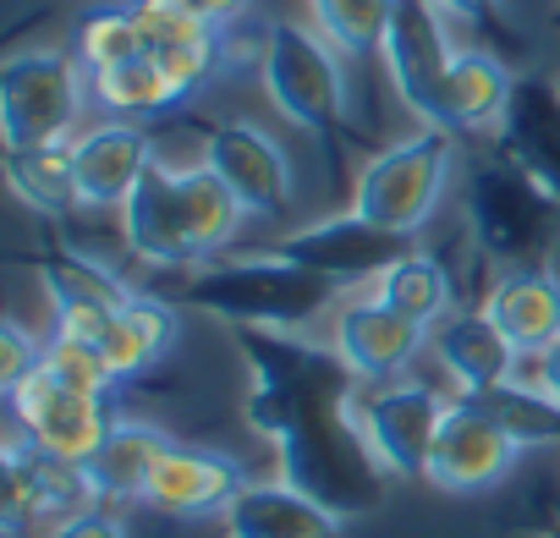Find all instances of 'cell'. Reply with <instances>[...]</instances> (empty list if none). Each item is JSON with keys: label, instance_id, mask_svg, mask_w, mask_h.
<instances>
[{"label": "cell", "instance_id": "obj_1", "mask_svg": "<svg viewBox=\"0 0 560 538\" xmlns=\"http://www.w3.org/2000/svg\"><path fill=\"white\" fill-rule=\"evenodd\" d=\"M187 297L198 308L253 325V330H298L330 308L336 281L314 276V269L280 258V253H264V258H236V264L203 269L187 286Z\"/></svg>", "mask_w": 560, "mask_h": 538}, {"label": "cell", "instance_id": "obj_2", "mask_svg": "<svg viewBox=\"0 0 560 538\" xmlns=\"http://www.w3.org/2000/svg\"><path fill=\"white\" fill-rule=\"evenodd\" d=\"M83 61L50 45L12 50L0 67V138L7 149H39V143H72L83 121Z\"/></svg>", "mask_w": 560, "mask_h": 538}, {"label": "cell", "instance_id": "obj_3", "mask_svg": "<svg viewBox=\"0 0 560 538\" xmlns=\"http://www.w3.org/2000/svg\"><path fill=\"white\" fill-rule=\"evenodd\" d=\"M258 78L275 110L303 132H336L347 116L341 50L303 23H275L258 45Z\"/></svg>", "mask_w": 560, "mask_h": 538}, {"label": "cell", "instance_id": "obj_4", "mask_svg": "<svg viewBox=\"0 0 560 538\" xmlns=\"http://www.w3.org/2000/svg\"><path fill=\"white\" fill-rule=\"evenodd\" d=\"M445 396L434 385H412V379H385L369 390H347L341 412L358 434V445L369 451V467H380L385 478H429V451L434 434L445 423Z\"/></svg>", "mask_w": 560, "mask_h": 538}, {"label": "cell", "instance_id": "obj_5", "mask_svg": "<svg viewBox=\"0 0 560 538\" xmlns=\"http://www.w3.org/2000/svg\"><path fill=\"white\" fill-rule=\"evenodd\" d=\"M445 182H451V132L423 127V132L380 149L363 165V176L352 187V209L396 236H418L434 220Z\"/></svg>", "mask_w": 560, "mask_h": 538}, {"label": "cell", "instance_id": "obj_6", "mask_svg": "<svg viewBox=\"0 0 560 538\" xmlns=\"http://www.w3.org/2000/svg\"><path fill=\"white\" fill-rule=\"evenodd\" d=\"M522 461V445L511 440V429L472 396H456L445 407V423L434 434L429 451V478L445 494H483L494 483L511 478V467Z\"/></svg>", "mask_w": 560, "mask_h": 538}, {"label": "cell", "instance_id": "obj_7", "mask_svg": "<svg viewBox=\"0 0 560 538\" xmlns=\"http://www.w3.org/2000/svg\"><path fill=\"white\" fill-rule=\"evenodd\" d=\"M440 12H445L440 0H396L385 45H380L401 105L429 127H440V94H445V78H451V61H456Z\"/></svg>", "mask_w": 560, "mask_h": 538}, {"label": "cell", "instance_id": "obj_8", "mask_svg": "<svg viewBox=\"0 0 560 538\" xmlns=\"http://www.w3.org/2000/svg\"><path fill=\"white\" fill-rule=\"evenodd\" d=\"M203 165L242 198V209L253 220H275L287 214L292 198H298V171H292V154L280 149L264 127L253 121H225L203 138Z\"/></svg>", "mask_w": 560, "mask_h": 538}, {"label": "cell", "instance_id": "obj_9", "mask_svg": "<svg viewBox=\"0 0 560 538\" xmlns=\"http://www.w3.org/2000/svg\"><path fill=\"white\" fill-rule=\"evenodd\" d=\"M12 407H18V429H23L45 456H61V461H78V467H83V461L105 445V434L116 429L110 396H83V390L50 379L45 363H39V374H34L28 385L12 390Z\"/></svg>", "mask_w": 560, "mask_h": 538}, {"label": "cell", "instance_id": "obj_10", "mask_svg": "<svg viewBox=\"0 0 560 538\" xmlns=\"http://www.w3.org/2000/svg\"><path fill=\"white\" fill-rule=\"evenodd\" d=\"M275 253L303 264V269H314V276H325V281H336V286H352V281H369V276L380 281L385 269L401 253H412V247H407V236H396V231L363 220L358 209H347L336 220H319L308 231H292Z\"/></svg>", "mask_w": 560, "mask_h": 538}, {"label": "cell", "instance_id": "obj_11", "mask_svg": "<svg viewBox=\"0 0 560 538\" xmlns=\"http://www.w3.org/2000/svg\"><path fill=\"white\" fill-rule=\"evenodd\" d=\"M429 330L407 314H396L380 297H358L336 314V363L347 369V379L358 385H385L396 379L418 352H423Z\"/></svg>", "mask_w": 560, "mask_h": 538}, {"label": "cell", "instance_id": "obj_12", "mask_svg": "<svg viewBox=\"0 0 560 538\" xmlns=\"http://www.w3.org/2000/svg\"><path fill=\"white\" fill-rule=\"evenodd\" d=\"M247 483H253V478L242 472L236 456L203 451V445H171L165 461L154 467L149 489H143V505L160 511V516H182V522L225 516L231 500H236Z\"/></svg>", "mask_w": 560, "mask_h": 538}, {"label": "cell", "instance_id": "obj_13", "mask_svg": "<svg viewBox=\"0 0 560 538\" xmlns=\"http://www.w3.org/2000/svg\"><path fill=\"white\" fill-rule=\"evenodd\" d=\"M94 505L89 472L78 461L45 456L23 429L7 445V533H23V522H67Z\"/></svg>", "mask_w": 560, "mask_h": 538}, {"label": "cell", "instance_id": "obj_14", "mask_svg": "<svg viewBox=\"0 0 560 538\" xmlns=\"http://www.w3.org/2000/svg\"><path fill=\"white\" fill-rule=\"evenodd\" d=\"M39 281H45L50 308H56V336L89 341V347L105 341L110 319H116V314L127 308V297H132L105 264H94V258H83V253H56V258H45V264H39Z\"/></svg>", "mask_w": 560, "mask_h": 538}, {"label": "cell", "instance_id": "obj_15", "mask_svg": "<svg viewBox=\"0 0 560 538\" xmlns=\"http://www.w3.org/2000/svg\"><path fill=\"white\" fill-rule=\"evenodd\" d=\"M72 165H78V198L83 209H121L138 182L154 165V143L132 121H105L72 138Z\"/></svg>", "mask_w": 560, "mask_h": 538}, {"label": "cell", "instance_id": "obj_16", "mask_svg": "<svg viewBox=\"0 0 560 538\" xmlns=\"http://www.w3.org/2000/svg\"><path fill=\"white\" fill-rule=\"evenodd\" d=\"M347 511L303 483H247L225 511V538H341Z\"/></svg>", "mask_w": 560, "mask_h": 538}, {"label": "cell", "instance_id": "obj_17", "mask_svg": "<svg viewBox=\"0 0 560 538\" xmlns=\"http://www.w3.org/2000/svg\"><path fill=\"white\" fill-rule=\"evenodd\" d=\"M483 314L522 358H544L560 341V276L544 264H511L489 286Z\"/></svg>", "mask_w": 560, "mask_h": 538}, {"label": "cell", "instance_id": "obj_18", "mask_svg": "<svg viewBox=\"0 0 560 538\" xmlns=\"http://www.w3.org/2000/svg\"><path fill=\"white\" fill-rule=\"evenodd\" d=\"M121 225H127V247L143 258V264H160V269H187V264H203L198 247H192V231H187V214H182V192H176V171L171 165H149V176L138 182V192L121 203Z\"/></svg>", "mask_w": 560, "mask_h": 538}, {"label": "cell", "instance_id": "obj_19", "mask_svg": "<svg viewBox=\"0 0 560 538\" xmlns=\"http://www.w3.org/2000/svg\"><path fill=\"white\" fill-rule=\"evenodd\" d=\"M434 352H440V369L462 385V396H489L500 385H511L522 374V352L500 336V325L478 308V314H451L445 325H434Z\"/></svg>", "mask_w": 560, "mask_h": 538}, {"label": "cell", "instance_id": "obj_20", "mask_svg": "<svg viewBox=\"0 0 560 538\" xmlns=\"http://www.w3.org/2000/svg\"><path fill=\"white\" fill-rule=\"evenodd\" d=\"M516 78L489 50H456L445 94H440V132H483L511 116Z\"/></svg>", "mask_w": 560, "mask_h": 538}, {"label": "cell", "instance_id": "obj_21", "mask_svg": "<svg viewBox=\"0 0 560 538\" xmlns=\"http://www.w3.org/2000/svg\"><path fill=\"white\" fill-rule=\"evenodd\" d=\"M555 203L522 165L516 171H494V176H478V198H472V214H478V236L500 253V258H522L533 242H538V209Z\"/></svg>", "mask_w": 560, "mask_h": 538}, {"label": "cell", "instance_id": "obj_22", "mask_svg": "<svg viewBox=\"0 0 560 538\" xmlns=\"http://www.w3.org/2000/svg\"><path fill=\"white\" fill-rule=\"evenodd\" d=\"M171 445L176 440L165 429L138 423V418H116V429L105 434V445L83 461L94 500H143V489H149V478H154V467L165 461Z\"/></svg>", "mask_w": 560, "mask_h": 538}, {"label": "cell", "instance_id": "obj_23", "mask_svg": "<svg viewBox=\"0 0 560 538\" xmlns=\"http://www.w3.org/2000/svg\"><path fill=\"white\" fill-rule=\"evenodd\" d=\"M176 330H182V319H176V308H171L165 297L132 292L127 308L110 319L100 352H105V363H110L116 379H138V374H149V369L176 347Z\"/></svg>", "mask_w": 560, "mask_h": 538}, {"label": "cell", "instance_id": "obj_24", "mask_svg": "<svg viewBox=\"0 0 560 538\" xmlns=\"http://www.w3.org/2000/svg\"><path fill=\"white\" fill-rule=\"evenodd\" d=\"M505 127H511V143H516L522 171L560 203V94L516 89Z\"/></svg>", "mask_w": 560, "mask_h": 538}, {"label": "cell", "instance_id": "obj_25", "mask_svg": "<svg viewBox=\"0 0 560 538\" xmlns=\"http://www.w3.org/2000/svg\"><path fill=\"white\" fill-rule=\"evenodd\" d=\"M176 192H182V214H187V231H192L198 258H214L220 247L236 242L247 209H242V198H236L203 160L187 165V171H176Z\"/></svg>", "mask_w": 560, "mask_h": 538}, {"label": "cell", "instance_id": "obj_26", "mask_svg": "<svg viewBox=\"0 0 560 538\" xmlns=\"http://www.w3.org/2000/svg\"><path fill=\"white\" fill-rule=\"evenodd\" d=\"M7 182H12V192H18L28 209H39V214H67V209H83V198H78L72 143L7 149Z\"/></svg>", "mask_w": 560, "mask_h": 538}, {"label": "cell", "instance_id": "obj_27", "mask_svg": "<svg viewBox=\"0 0 560 538\" xmlns=\"http://www.w3.org/2000/svg\"><path fill=\"white\" fill-rule=\"evenodd\" d=\"M374 297L380 303H390L396 314H407V319H418L423 330H434V325H445L451 319V276H445V264L440 258H429V253H401L385 276L374 281Z\"/></svg>", "mask_w": 560, "mask_h": 538}, {"label": "cell", "instance_id": "obj_28", "mask_svg": "<svg viewBox=\"0 0 560 538\" xmlns=\"http://www.w3.org/2000/svg\"><path fill=\"white\" fill-rule=\"evenodd\" d=\"M94 100L110 110V116H127V121H143V116H160V110H176L187 94L171 83V72L143 50L138 61L127 67H110L94 78Z\"/></svg>", "mask_w": 560, "mask_h": 538}, {"label": "cell", "instance_id": "obj_29", "mask_svg": "<svg viewBox=\"0 0 560 538\" xmlns=\"http://www.w3.org/2000/svg\"><path fill=\"white\" fill-rule=\"evenodd\" d=\"M72 50L83 61L89 78L110 72V67H127L143 56V28H138V12L132 7H94L89 17H78V34H72Z\"/></svg>", "mask_w": 560, "mask_h": 538}, {"label": "cell", "instance_id": "obj_30", "mask_svg": "<svg viewBox=\"0 0 560 538\" xmlns=\"http://www.w3.org/2000/svg\"><path fill=\"white\" fill-rule=\"evenodd\" d=\"M472 401H483V407L511 429V440H516L522 451L560 440V401H555L538 379L527 385V374H516L511 385H500V390H489V396H472Z\"/></svg>", "mask_w": 560, "mask_h": 538}, {"label": "cell", "instance_id": "obj_31", "mask_svg": "<svg viewBox=\"0 0 560 538\" xmlns=\"http://www.w3.org/2000/svg\"><path fill=\"white\" fill-rule=\"evenodd\" d=\"M396 0H314V28L341 50V56H374L385 45Z\"/></svg>", "mask_w": 560, "mask_h": 538}, {"label": "cell", "instance_id": "obj_32", "mask_svg": "<svg viewBox=\"0 0 560 538\" xmlns=\"http://www.w3.org/2000/svg\"><path fill=\"white\" fill-rule=\"evenodd\" d=\"M45 374L61 379V385H72V390H83V396H110V390L121 385V379L110 374V363H105L100 347L67 341V336H50V341H45Z\"/></svg>", "mask_w": 560, "mask_h": 538}, {"label": "cell", "instance_id": "obj_33", "mask_svg": "<svg viewBox=\"0 0 560 538\" xmlns=\"http://www.w3.org/2000/svg\"><path fill=\"white\" fill-rule=\"evenodd\" d=\"M138 12V28H143V50H182V45H203L214 39L220 28H209L203 17H192L182 0H132Z\"/></svg>", "mask_w": 560, "mask_h": 538}, {"label": "cell", "instance_id": "obj_34", "mask_svg": "<svg viewBox=\"0 0 560 538\" xmlns=\"http://www.w3.org/2000/svg\"><path fill=\"white\" fill-rule=\"evenodd\" d=\"M39 363H45V341H34L23 325H0V385H7V396L28 385Z\"/></svg>", "mask_w": 560, "mask_h": 538}, {"label": "cell", "instance_id": "obj_35", "mask_svg": "<svg viewBox=\"0 0 560 538\" xmlns=\"http://www.w3.org/2000/svg\"><path fill=\"white\" fill-rule=\"evenodd\" d=\"M45 538H127V522L121 516H110V511H78V516H67V522H56Z\"/></svg>", "mask_w": 560, "mask_h": 538}, {"label": "cell", "instance_id": "obj_36", "mask_svg": "<svg viewBox=\"0 0 560 538\" xmlns=\"http://www.w3.org/2000/svg\"><path fill=\"white\" fill-rule=\"evenodd\" d=\"M182 7H187L192 17H203L209 28H231V23L247 12V0H182Z\"/></svg>", "mask_w": 560, "mask_h": 538}, {"label": "cell", "instance_id": "obj_37", "mask_svg": "<svg viewBox=\"0 0 560 538\" xmlns=\"http://www.w3.org/2000/svg\"><path fill=\"white\" fill-rule=\"evenodd\" d=\"M533 379H538V385H544V390L560 401V341H555L544 358H533Z\"/></svg>", "mask_w": 560, "mask_h": 538}, {"label": "cell", "instance_id": "obj_38", "mask_svg": "<svg viewBox=\"0 0 560 538\" xmlns=\"http://www.w3.org/2000/svg\"><path fill=\"white\" fill-rule=\"evenodd\" d=\"M440 7H445L451 17H489L500 0H440Z\"/></svg>", "mask_w": 560, "mask_h": 538}, {"label": "cell", "instance_id": "obj_39", "mask_svg": "<svg viewBox=\"0 0 560 538\" xmlns=\"http://www.w3.org/2000/svg\"><path fill=\"white\" fill-rule=\"evenodd\" d=\"M549 538H560V527H555V533H549Z\"/></svg>", "mask_w": 560, "mask_h": 538}]
</instances>
